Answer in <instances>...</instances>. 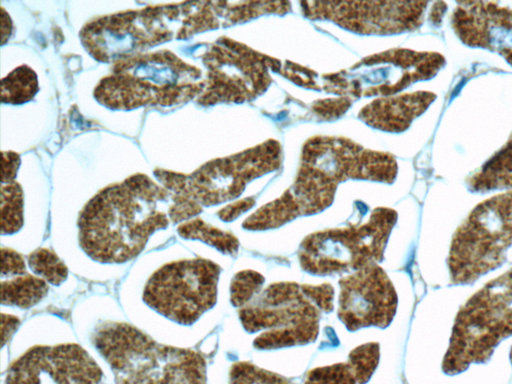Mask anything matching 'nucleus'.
<instances>
[{
    "label": "nucleus",
    "instance_id": "obj_19",
    "mask_svg": "<svg viewBox=\"0 0 512 384\" xmlns=\"http://www.w3.org/2000/svg\"><path fill=\"white\" fill-rule=\"evenodd\" d=\"M298 216L291 198L284 192L278 199L267 203L246 218L242 226L252 231L270 230L287 224Z\"/></svg>",
    "mask_w": 512,
    "mask_h": 384
},
{
    "label": "nucleus",
    "instance_id": "obj_7",
    "mask_svg": "<svg viewBox=\"0 0 512 384\" xmlns=\"http://www.w3.org/2000/svg\"><path fill=\"white\" fill-rule=\"evenodd\" d=\"M320 315L301 285L289 281L270 284L238 311L247 332L266 330L253 341L258 350L313 343L319 334Z\"/></svg>",
    "mask_w": 512,
    "mask_h": 384
},
{
    "label": "nucleus",
    "instance_id": "obj_12",
    "mask_svg": "<svg viewBox=\"0 0 512 384\" xmlns=\"http://www.w3.org/2000/svg\"><path fill=\"white\" fill-rule=\"evenodd\" d=\"M310 19H325L361 34H398L417 29L428 2H302Z\"/></svg>",
    "mask_w": 512,
    "mask_h": 384
},
{
    "label": "nucleus",
    "instance_id": "obj_21",
    "mask_svg": "<svg viewBox=\"0 0 512 384\" xmlns=\"http://www.w3.org/2000/svg\"><path fill=\"white\" fill-rule=\"evenodd\" d=\"M39 90L35 71L21 65L1 81V101L4 104L20 105L31 101Z\"/></svg>",
    "mask_w": 512,
    "mask_h": 384
},
{
    "label": "nucleus",
    "instance_id": "obj_26",
    "mask_svg": "<svg viewBox=\"0 0 512 384\" xmlns=\"http://www.w3.org/2000/svg\"><path fill=\"white\" fill-rule=\"evenodd\" d=\"M229 384H292L284 376L247 361L235 362L230 369Z\"/></svg>",
    "mask_w": 512,
    "mask_h": 384
},
{
    "label": "nucleus",
    "instance_id": "obj_8",
    "mask_svg": "<svg viewBox=\"0 0 512 384\" xmlns=\"http://www.w3.org/2000/svg\"><path fill=\"white\" fill-rule=\"evenodd\" d=\"M182 18L183 3L149 6L96 18L82 28L80 38L94 59L115 62L176 38Z\"/></svg>",
    "mask_w": 512,
    "mask_h": 384
},
{
    "label": "nucleus",
    "instance_id": "obj_14",
    "mask_svg": "<svg viewBox=\"0 0 512 384\" xmlns=\"http://www.w3.org/2000/svg\"><path fill=\"white\" fill-rule=\"evenodd\" d=\"M102 371L79 345L30 349L7 370L5 384H99Z\"/></svg>",
    "mask_w": 512,
    "mask_h": 384
},
{
    "label": "nucleus",
    "instance_id": "obj_11",
    "mask_svg": "<svg viewBox=\"0 0 512 384\" xmlns=\"http://www.w3.org/2000/svg\"><path fill=\"white\" fill-rule=\"evenodd\" d=\"M302 270L317 276L342 275L378 264L380 250L370 223L318 231L300 244Z\"/></svg>",
    "mask_w": 512,
    "mask_h": 384
},
{
    "label": "nucleus",
    "instance_id": "obj_6",
    "mask_svg": "<svg viewBox=\"0 0 512 384\" xmlns=\"http://www.w3.org/2000/svg\"><path fill=\"white\" fill-rule=\"evenodd\" d=\"M281 164V147L275 140L241 153L215 159L186 175L156 169L154 175L171 198L193 201L209 207L234 200L247 183L276 170Z\"/></svg>",
    "mask_w": 512,
    "mask_h": 384
},
{
    "label": "nucleus",
    "instance_id": "obj_28",
    "mask_svg": "<svg viewBox=\"0 0 512 384\" xmlns=\"http://www.w3.org/2000/svg\"><path fill=\"white\" fill-rule=\"evenodd\" d=\"M302 290L321 312L330 313L333 308L334 288L329 283L320 285L302 284Z\"/></svg>",
    "mask_w": 512,
    "mask_h": 384
},
{
    "label": "nucleus",
    "instance_id": "obj_23",
    "mask_svg": "<svg viewBox=\"0 0 512 384\" xmlns=\"http://www.w3.org/2000/svg\"><path fill=\"white\" fill-rule=\"evenodd\" d=\"M28 265L37 275L52 285H60L68 276V269L50 249L39 248L28 256Z\"/></svg>",
    "mask_w": 512,
    "mask_h": 384
},
{
    "label": "nucleus",
    "instance_id": "obj_3",
    "mask_svg": "<svg viewBox=\"0 0 512 384\" xmlns=\"http://www.w3.org/2000/svg\"><path fill=\"white\" fill-rule=\"evenodd\" d=\"M93 344L110 365L115 384H207L200 353L159 344L128 324L99 327Z\"/></svg>",
    "mask_w": 512,
    "mask_h": 384
},
{
    "label": "nucleus",
    "instance_id": "obj_31",
    "mask_svg": "<svg viewBox=\"0 0 512 384\" xmlns=\"http://www.w3.org/2000/svg\"><path fill=\"white\" fill-rule=\"evenodd\" d=\"M255 202L256 200L254 197H247L235 201L219 210L218 217L225 222L233 221L241 214L252 208L255 205Z\"/></svg>",
    "mask_w": 512,
    "mask_h": 384
},
{
    "label": "nucleus",
    "instance_id": "obj_33",
    "mask_svg": "<svg viewBox=\"0 0 512 384\" xmlns=\"http://www.w3.org/2000/svg\"><path fill=\"white\" fill-rule=\"evenodd\" d=\"M19 325V319L15 316L2 314V337L3 344L6 343L7 338L15 331Z\"/></svg>",
    "mask_w": 512,
    "mask_h": 384
},
{
    "label": "nucleus",
    "instance_id": "obj_34",
    "mask_svg": "<svg viewBox=\"0 0 512 384\" xmlns=\"http://www.w3.org/2000/svg\"><path fill=\"white\" fill-rule=\"evenodd\" d=\"M446 3L445 2H435L433 8L430 12V20L435 24L439 25L441 23V19L443 14L446 11Z\"/></svg>",
    "mask_w": 512,
    "mask_h": 384
},
{
    "label": "nucleus",
    "instance_id": "obj_13",
    "mask_svg": "<svg viewBox=\"0 0 512 384\" xmlns=\"http://www.w3.org/2000/svg\"><path fill=\"white\" fill-rule=\"evenodd\" d=\"M338 318L349 331L386 328L398 305L396 290L379 264L369 265L339 280Z\"/></svg>",
    "mask_w": 512,
    "mask_h": 384
},
{
    "label": "nucleus",
    "instance_id": "obj_32",
    "mask_svg": "<svg viewBox=\"0 0 512 384\" xmlns=\"http://www.w3.org/2000/svg\"><path fill=\"white\" fill-rule=\"evenodd\" d=\"M3 161H2V178L1 183L14 181V178L17 174L18 167L20 165L19 155L9 151L3 152Z\"/></svg>",
    "mask_w": 512,
    "mask_h": 384
},
{
    "label": "nucleus",
    "instance_id": "obj_25",
    "mask_svg": "<svg viewBox=\"0 0 512 384\" xmlns=\"http://www.w3.org/2000/svg\"><path fill=\"white\" fill-rule=\"evenodd\" d=\"M265 278L253 270H243L234 275L230 284V302L242 308L261 292Z\"/></svg>",
    "mask_w": 512,
    "mask_h": 384
},
{
    "label": "nucleus",
    "instance_id": "obj_16",
    "mask_svg": "<svg viewBox=\"0 0 512 384\" xmlns=\"http://www.w3.org/2000/svg\"><path fill=\"white\" fill-rule=\"evenodd\" d=\"M435 98L429 91L386 96L363 107L358 117L373 128L399 133L425 112Z\"/></svg>",
    "mask_w": 512,
    "mask_h": 384
},
{
    "label": "nucleus",
    "instance_id": "obj_17",
    "mask_svg": "<svg viewBox=\"0 0 512 384\" xmlns=\"http://www.w3.org/2000/svg\"><path fill=\"white\" fill-rule=\"evenodd\" d=\"M469 190L484 193L512 188V134L496 152L467 181Z\"/></svg>",
    "mask_w": 512,
    "mask_h": 384
},
{
    "label": "nucleus",
    "instance_id": "obj_4",
    "mask_svg": "<svg viewBox=\"0 0 512 384\" xmlns=\"http://www.w3.org/2000/svg\"><path fill=\"white\" fill-rule=\"evenodd\" d=\"M512 336V268L486 283L458 311L442 371L449 376L487 362Z\"/></svg>",
    "mask_w": 512,
    "mask_h": 384
},
{
    "label": "nucleus",
    "instance_id": "obj_18",
    "mask_svg": "<svg viewBox=\"0 0 512 384\" xmlns=\"http://www.w3.org/2000/svg\"><path fill=\"white\" fill-rule=\"evenodd\" d=\"M48 293L47 282L33 275H24L1 284V303L26 309L38 304Z\"/></svg>",
    "mask_w": 512,
    "mask_h": 384
},
{
    "label": "nucleus",
    "instance_id": "obj_24",
    "mask_svg": "<svg viewBox=\"0 0 512 384\" xmlns=\"http://www.w3.org/2000/svg\"><path fill=\"white\" fill-rule=\"evenodd\" d=\"M380 359V346L370 342L354 348L348 355L347 363L357 384H366L374 374Z\"/></svg>",
    "mask_w": 512,
    "mask_h": 384
},
{
    "label": "nucleus",
    "instance_id": "obj_20",
    "mask_svg": "<svg viewBox=\"0 0 512 384\" xmlns=\"http://www.w3.org/2000/svg\"><path fill=\"white\" fill-rule=\"evenodd\" d=\"M177 232L184 239L202 241L226 255L235 256L239 249V241L233 234L222 231L200 218L179 225Z\"/></svg>",
    "mask_w": 512,
    "mask_h": 384
},
{
    "label": "nucleus",
    "instance_id": "obj_9",
    "mask_svg": "<svg viewBox=\"0 0 512 384\" xmlns=\"http://www.w3.org/2000/svg\"><path fill=\"white\" fill-rule=\"evenodd\" d=\"M220 272L203 258L166 264L147 281L143 300L164 317L190 325L215 305Z\"/></svg>",
    "mask_w": 512,
    "mask_h": 384
},
{
    "label": "nucleus",
    "instance_id": "obj_10",
    "mask_svg": "<svg viewBox=\"0 0 512 384\" xmlns=\"http://www.w3.org/2000/svg\"><path fill=\"white\" fill-rule=\"evenodd\" d=\"M207 68L205 87L197 98L202 106L242 103L262 94L271 83L269 69L280 70V62L222 37L202 55Z\"/></svg>",
    "mask_w": 512,
    "mask_h": 384
},
{
    "label": "nucleus",
    "instance_id": "obj_2",
    "mask_svg": "<svg viewBox=\"0 0 512 384\" xmlns=\"http://www.w3.org/2000/svg\"><path fill=\"white\" fill-rule=\"evenodd\" d=\"M205 87L202 72L169 50L144 52L113 62L94 90L95 99L113 110L173 107L197 99Z\"/></svg>",
    "mask_w": 512,
    "mask_h": 384
},
{
    "label": "nucleus",
    "instance_id": "obj_1",
    "mask_svg": "<svg viewBox=\"0 0 512 384\" xmlns=\"http://www.w3.org/2000/svg\"><path fill=\"white\" fill-rule=\"evenodd\" d=\"M170 193L136 174L96 194L78 219L79 244L101 263H125L142 252L150 236L169 225L163 204Z\"/></svg>",
    "mask_w": 512,
    "mask_h": 384
},
{
    "label": "nucleus",
    "instance_id": "obj_22",
    "mask_svg": "<svg viewBox=\"0 0 512 384\" xmlns=\"http://www.w3.org/2000/svg\"><path fill=\"white\" fill-rule=\"evenodd\" d=\"M23 192L16 181L1 183V232L13 234L21 229L23 217Z\"/></svg>",
    "mask_w": 512,
    "mask_h": 384
},
{
    "label": "nucleus",
    "instance_id": "obj_5",
    "mask_svg": "<svg viewBox=\"0 0 512 384\" xmlns=\"http://www.w3.org/2000/svg\"><path fill=\"white\" fill-rule=\"evenodd\" d=\"M512 245V190L478 204L455 231L448 255L451 283L469 285L500 267Z\"/></svg>",
    "mask_w": 512,
    "mask_h": 384
},
{
    "label": "nucleus",
    "instance_id": "obj_30",
    "mask_svg": "<svg viewBox=\"0 0 512 384\" xmlns=\"http://www.w3.org/2000/svg\"><path fill=\"white\" fill-rule=\"evenodd\" d=\"M2 276L23 275L26 272V265L23 257L16 251L9 248L1 249Z\"/></svg>",
    "mask_w": 512,
    "mask_h": 384
},
{
    "label": "nucleus",
    "instance_id": "obj_29",
    "mask_svg": "<svg viewBox=\"0 0 512 384\" xmlns=\"http://www.w3.org/2000/svg\"><path fill=\"white\" fill-rule=\"evenodd\" d=\"M351 106L348 97L325 99L313 105L314 112L323 119H334L340 117Z\"/></svg>",
    "mask_w": 512,
    "mask_h": 384
},
{
    "label": "nucleus",
    "instance_id": "obj_27",
    "mask_svg": "<svg viewBox=\"0 0 512 384\" xmlns=\"http://www.w3.org/2000/svg\"><path fill=\"white\" fill-rule=\"evenodd\" d=\"M303 384H357L347 362L317 367L310 370Z\"/></svg>",
    "mask_w": 512,
    "mask_h": 384
},
{
    "label": "nucleus",
    "instance_id": "obj_15",
    "mask_svg": "<svg viewBox=\"0 0 512 384\" xmlns=\"http://www.w3.org/2000/svg\"><path fill=\"white\" fill-rule=\"evenodd\" d=\"M451 23L464 44L496 52L512 66V1L461 2Z\"/></svg>",
    "mask_w": 512,
    "mask_h": 384
}]
</instances>
